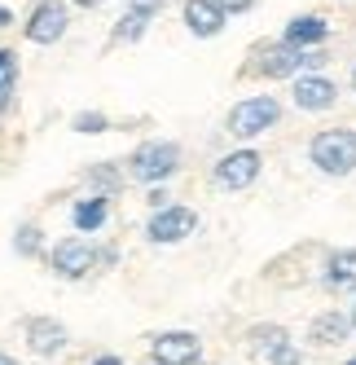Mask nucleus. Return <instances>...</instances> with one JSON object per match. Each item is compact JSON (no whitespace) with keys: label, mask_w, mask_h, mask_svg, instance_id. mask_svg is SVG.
<instances>
[{"label":"nucleus","mask_w":356,"mask_h":365,"mask_svg":"<svg viewBox=\"0 0 356 365\" xmlns=\"http://www.w3.org/2000/svg\"><path fill=\"white\" fill-rule=\"evenodd\" d=\"M308 154L325 176H347L356 172V133L352 128H325V133L313 137Z\"/></svg>","instance_id":"f257e3e1"},{"label":"nucleus","mask_w":356,"mask_h":365,"mask_svg":"<svg viewBox=\"0 0 356 365\" xmlns=\"http://www.w3.org/2000/svg\"><path fill=\"white\" fill-rule=\"evenodd\" d=\"M176 168H181V145H172V141H145L128 159V172L137 180H145V185H159V180H167Z\"/></svg>","instance_id":"f03ea898"},{"label":"nucleus","mask_w":356,"mask_h":365,"mask_svg":"<svg viewBox=\"0 0 356 365\" xmlns=\"http://www.w3.org/2000/svg\"><path fill=\"white\" fill-rule=\"evenodd\" d=\"M277 119H282V106L264 93V97H246V101H238L234 110H229V119H224V128H229V137H260L264 128H273Z\"/></svg>","instance_id":"7ed1b4c3"},{"label":"nucleus","mask_w":356,"mask_h":365,"mask_svg":"<svg viewBox=\"0 0 356 365\" xmlns=\"http://www.w3.org/2000/svg\"><path fill=\"white\" fill-rule=\"evenodd\" d=\"M321 62H325V53H321V48H290V44L282 40V44L264 48V53H260V62H256V71H260V75H268V80H282V75L317 71Z\"/></svg>","instance_id":"20e7f679"},{"label":"nucleus","mask_w":356,"mask_h":365,"mask_svg":"<svg viewBox=\"0 0 356 365\" xmlns=\"http://www.w3.org/2000/svg\"><path fill=\"white\" fill-rule=\"evenodd\" d=\"M93 264H106V251H97L88 238H66V242H58L53 247V269L62 273V277H84Z\"/></svg>","instance_id":"39448f33"},{"label":"nucleus","mask_w":356,"mask_h":365,"mask_svg":"<svg viewBox=\"0 0 356 365\" xmlns=\"http://www.w3.org/2000/svg\"><path fill=\"white\" fill-rule=\"evenodd\" d=\"M198 334L189 330H167V334H155L150 339V356H155V365H198Z\"/></svg>","instance_id":"423d86ee"},{"label":"nucleus","mask_w":356,"mask_h":365,"mask_svg":"<svg viewBox=\"0 0 356 365\" xmlns=\"http://www.w3.org/2000/svg\"><path fill=\"white\" fill-rule=\"evenodd\" d=\"M66 22H70V18H66V5H58V0H40L22 31H27L31 44H53V40L66 36Z\"/></svg>","instance_id":"0eeeda50"},{"label":"nucleus","mask_w":356,"mask_h":365,"mask_svg":"<svg viewBox=\"0 0 356 365\" xmlns=\"http://www.w3.org/2000/svg\"><path fill=\"white\" fill-rule=\"evenodd\" d=\"M260 154L256 150H234V154H224V159L216 163V185L220 190H246L251 180L260 176Z\"/></svg>","instance_id":"6e6552de"},{"label":"nucleus","mask_w":356,"mask_h":365,"mask_svg":"<svg viewBox=\"0 0 356 365\" xmlns=\"http://www.w3.org/2000/svg\"><path fill=\"white\" fill-rule=\"evenodd\" d=\"M194 229H198V216L189 212V207H163V212H155L150 225H145L150 242H181Z\"/></svg>","instance_id":"1a4fd4ad"},{"label":"nucleus","mask_w":356,"mask_h":365,"mask_svg":"<svg viewBox=\"0 0 356 365\" xmlns=\"http://www.w3.org/2000/svg\"><path fill=\"white\" fill-rule=\"evenodd\" d=\"M335 80H325V75H299L295 80V106L299 110H330L335 106Z\"/></svg>","instance_id":"9d476101"},{"label":"nucleus","mask_w":356,"mask_h":365,"mask_svg":"<svg viewBox=\"0 0 356 365\" xmlns=\"http://www.w3.org/2000/svg\"><path fill=\"white\" fill-rule=\"evenodd\" d=\"M27 348L40 352V356H53L66 348V326L53 322V317H31L27 322Z\"/></svg>","instance_id":"9b49d317"},{"label":"nucleus","mask_w":356,"mask_h":365,"mask_svg":"<svg viewBox=\"0 0 356 365\" xmlns=\"http://www.w3.org/2000/svg\"><path fill=\"white\" fill-rule=\"evenodd\" d=\"M185 27L194 36H216L224 27V9L216 0H185Z\"/></svg>","instance_id":"f8f14e48"},{"label":"nucleus","mask_w":356,"mask_h":365,"mask_svg":"<svg viewBox=\"0 0 356 365\" xmlns=\"http://www.w3.org/2000/svg\"><path fill=\"white\" fill-rule=\"evenodd\" d=\"M347 330H352V317H343V312H321V317H313V326H308V339L317 348H335V344H343L347 339Z\"/></svg>","instance_id":"ddd939ff"},{"label":"nucleus","mask_w":356,"mask_h":365,"mask_svg":"<svg viewBox=\"0 0 356 365\" xmlns=\"http://www.w3.org/2000/svg\"><path fill=\"white\" fill-rule=\"evenodd\" d=\"M325 286L335 291H356V247H343L325 259Z\"/></svg>","instance_id":"4468645a"},{"label":"nucleus","mask_w":356,"mask_h":365,"mask_svg":"<svg viewBox=\"0 0 356 365\" xmlns=\"http://www.w3.org/2000/svg\"><path fill=\"white\" fill-rule=\"evenodd\" d=\"M325 36H330V27H325V18H317V14H303V18H295L286 27V44L290 48H317Z\"/></svg>","instance_id":"2eb2a0df"},{"label":"nucleus","mask_w":356,"mask_h":365,"mask_svg":"<svg viewBox=\"0 0 356 365\" xmlns=\"http://www.w3.org/2000/svg\"><path fill=\"white\" fill-rule=\"evenodd\" d=\"M106 212H110L106 198H84L80 207H75V229H80V233L101 229V225H106Z\"/></svg>","instance_id":"dca6fc26"},{"label":"nucleus","mask_w":356,"mask_h":365,"mask_svg":"<svg viewBox=\"0 0 356 365\" xmlns=\"http://www.w3.org/2000/svg\"><path fill=\"white\" fill-rule=\"evenodd\" d=\"M286 344H290V334L282 326H251V348H256V352L273 356V352H282Z\"/></svg>","instance_id":"f3484780"},{"label":"nucleus","mask_w":356,"mask_h":365,"mask_svg":"<svg viewBox=\"0 0 356 365\" xmlns=\"http://www.w3.org/2000/svg\"><path fill=\"white\" fill-rule=\"evenodd\" d=\"M145 22H150L145 9H128V14L119 18V27H115V40H137V36L145 31Z\"/></svg>","instance_id":"a211bd4d"},{"label":"nucleus","mask_w":356,"mask_h":365,"mask_svg":"<svg viewBox=\"0 0 356 365\" xmlns=\"http://www.w3.org/2000/svg\"><path fill=\"white\" fill-rule=\"evenodd\" d=\"M14 247H18V255H36L40 251V229L36 225H22L18 238H14Z\"/></svg>","instance_id":"6ab92c4d"},{"label":"nucleus","mask_w":356,"mask_h":365,"mask_svg":"<svg viewBox=\"0 0 356 365\" xmlns=\"http://www.w3.org/2000/svg\"><path fill=\"white\" fill-rule=\"evenodd\" d=\"M75 133H106V115L101 110H84V115H75Z\"/></svg>","instance_id":"aec40b11"},{"label":"nucleus","mask_w":356,"mask_h":365,"mask_svg":"<svg viewBox=\"0 0 356 365\" xmlns=\"http://www.w3.org/2000/svg\"><path fill=\"white\" fill-rule=\"evenodd\" d=\"M268 361H273V365H303V356H299V348H295V344H286L282 352H273Z\"/></svg>","instance_id":"412c9836"},{"label":"nucleus","mask_w":356,"mask_h":365,"mask_svg":"<svg viewBox=\"0 0 356 365\" xmlns=\"http://www.w3.org/2000/svg\"><path fill=\"white\" fill-rule=\"evenodd\" d=\"M9 75H18V58L9 48H0V80H9Z\"/></svg>","instance_id":"4be33fe9"},{"label":"nucleus","mask_w":356,"mask_h":365,"mask_svg":"<svg viewBox=\"0 0 356 365\" xmlns=\"http://www.w3.org/2000/svg\"><path fill=\"white\" fill-rule=\"evenodd\" d=\"M14 88H18V75H9V80H0V110L9 106V97H14Z\"/></svg>","instance_id":"5701e85b"},{"label":"nucleus","mask_w":356,"mask_h":365,"mask_svg":"<svg viewBox=\"0 0 356 365\" xmlns=\"http://www.w3.org/2000/svg\"><path fill=\"white\" fill-rule=\"evenodd\" d=\"M216 5L224 9V14H242V9H251L256 0H216Z\"/></svg>","instance_id":"b1692460"},{"label":"nucleus","mask_w":356,"mask_h":365,"mask_svg":"<svg viewBox=\"0 0 356 365\" xmlns=\"http://www.w3.org/2000/svg\"><path fill=\"white\" fill-rule=\"evenodd\" d=\"M163 5H167V0H137L132 9H145V14H155V9H163Z\"/></svg>","instance_id":"393cba45"},{"label":"nucleus","mask_w":356,"mask_h":365,"mask_svg":"<svg viewBox=\"0 0 356 365\" xmlns=\"http://www.w3.org/2000/svg\"><path fill=\"white\" fill-rule=\"evenodd\" d=\"M93 365H123V356H110V352H106V356H97Z\"/></svg>","instance_id":"a878e982"},{"label":"nucleus","mask_w":356,"mask_h":365,"mask_svg":"<svg viewBox=\"0 0 356 365\" xmlns=\"http://www.w3.org/2000/svg\"><path fill=\"white\" fill-rule=\"evenodd\" d=\"M9 22H14V14H9V9H0V27H9Z\"/></svg>","instance_id":"bb28decb"},{"label":"nucleus","mask_w":356,"mask_h":365,"mask_svg":"<svg viewBox=\"0 0 356 365\" xmlns=\"http://www.w3.org/2000/svg\"><path fill=\"white\" fill-rule=\"evenodd\" d=\"M75 5H84V9H97V5H101V0H75Z\"/></svg>","instance_id":"cd10ccee"},{"label":"nucleus","mask_w":356,"mask_h":365,"mask_svg":"<svg viewBox=\"0 0 356 365\" xmlns=\"http://www.w3.org/2000/svg\"><path fill=\"white\" fill-rule=\"evenodd\" d=\"M0 365H18V361H14V356H5V352H0Z\"/></svg>","instance_id":"c85d7f7f"},{"label":"nucleus","mask_w":356,"mask_h":365,"mask_svg":"<svg viewBox=\"0 0 356 365\" xmlns=\"http://www.w3.org/2000/svg\"><path fill=\"white\" fill-rule=\"evenodd\" d=\"M352 330H356V308H352Z\"/></svg>","instance_id":"c756f323"},{"label":"nucleus","mask_w":356,"mask_h":365,"mask_svg":"<svg viewBox=\"0 0 356 365\" xmlns=\"http://www.w3.org/2000/svg\"><path fill=\"white\" fill-rule=\"evenodd\" d=\"M352 84H356V71H352Z\"/></svg>","instance_id":"7c9ffc66"},{"label":"nucleus","mask_w":356,"mask_h":365,"mask_svg":"<svg viewBox=\"0 0 356 365\" xmlns=\"http://www.w3.org/2000/svg\"><path fill=\"white\" fill-rule=\"evenodd\" d=\"M347 365H356V356H352V361H347Z\"/></svg>","instance_id":"2f4dec72"},{"label":"nucleus","mask_w":356,"mask_h":365,"mask_svg":"<svg viewBox=\"0 0 356 365\" xmlns=\"http://www.w3.org/2000/svg\"><path fill=\"white\" fill-rule=\"evenodd\" d=\"M150 365H155V361H150Z\"/></svg>","instance_id":"473e14b6"}]
</instances>
